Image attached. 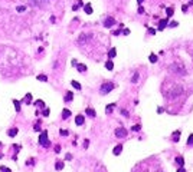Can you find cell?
Listing matches in <instances>:
<instances>
[{"label": "cell", "mask_w": 193, "mask_h": 172, "mask_svg": "<svg viewBox=\"0 0 193 172\" xmlns=\"http://www.w3.org/2000/svg\"><path fill=\"white\" fill-rule=\"evenodd\" d=\"M170 72H173V73H177L180 75V76H185L186 75V67L182 63H172L170 65Z\"/></svg>", "instance_id": "6da1fadb"}, {"label": "cell", "mask_w": 193, "mask_h": 172, "mask_svg": "<svg viewBox=\"0 0 193 172\" xmlns=\"http://www.w3.org/2000/svg\"><path fill=\"white\" fill-rule=\"evenodd\" d=\"M182 86L180 85H173L172 86V90L170 92H166V95H167L169 98H176V96H179L180 93H182Z\"/></svg>", "instance_id": "7a4b0ae2"}, {"label": "cell", "mask_w": 193, "mask_h": 172, "mask_svg": "<svg viewBox=\"0 0 193 172\" xmlns=\"http://www.w3.org/2000/svg\"><path fill=\"white\" fill-rule=\"evenodd\" d=\"M114 86H115V85H114L112 82L104 83V85H102V86L100 88V93H101V95H107V93H109L111 90L114 89Z\"/></svg>", "instance_id": "3957f363"}, {"label": "cell", "mask_w": 193, "mask_h": 172, "mask_svg": "<svg viewBox=\"0 0 193 172\" xmlns=\"http://www.w3.org/2000/svg\"><path fill=\"white\" fill-rule=\"evenodd\" d=\"M39 143L45 148L49 146V141H48V133H46V132H42V133H41V136H39Z\"/></svg>", "instance_id": "277c9868"}, {"label": "cell", "mask_w": 193, "mask_h": 172, "mask_svg": "<svg viewBox=\"0 0 193 172\" xmlns=\"http://www.w3.org/2000/svg\"><path fill=\"white\" fill-rule=\"evenodd\" d=\"M127 135H128V132H127V129H124V128H118L117 131H115V136H117V138H126Z\"/></svg>", "instance_id": "5b68a950"}, {"label": "cell", "mask_w": 193, "mask_h": 172, "mask_svg": "<svg viewBox=\"0 0 193 172\" xmlns=\"http://www.w3.org/2000/svg\"><path fill=\"white\" fill-rule=\"evenodd\" d=\"M167 23H169V17L161 19V20L159 22V30H164V29L167 27Z\"/></svg>", "instance_id": "8992f818"}, {"label": "cell", "mask_w": 193, "mask_h": 172, "mask_svg": "<svg viewBox=\"0 0 193 172\" xmlns=\"http://www.w3.org/2000/svg\"><path fill=\"white\" fill-rule=\"evenodd\" d=\"M115 25V20L112 19V17H107L105 20H104V26L105 27H111V26H114Z\"/></svg>", "instance_id": "52a82bcc"}, {"label": "cell", "mask_w": 193, "mask_h": 172, "mask_svg": "<svg viewBox=\"0 0 193 172\" xmlns=\"http://www.w3.org/2000/svg\"><path fill=\"white\" fill-rule=\"evenodd\" d=\"M84 121H85V118L82 116V115H78L75 118V123L78 125V126H81V125H84Z\"/></svg>", "instance_id": "ba28073f"}, {"label": "cell", "mask_w": 193, "mask_h": 172, "mask_svg": "<svg viewBox=\"0 0 193 172\" xmlns=\"http://www.w3.org/2000/svg\"><path fill=\"white\" fill-rule=\"evenodd\" d=\"M32 103V93H26L25 95V105Z\"/></svg>", "instance_id": "9c48e42d"}, {"label": "cell", "mask_w": 193, "mask_h": 172, "mask_svg": "<svg viewBox=\"0 0 193 172\" xmlns=\"http://www.w3.org/2000/svg\"><path fill=\"white\" fill-rule=\"evenodd\" d=\"M121 151H123V145H117V146L114 148L112 154H114V155H120V154H121Z\"/></svg>", "instance_id": "30bf717a"}, {"label": "cell", "mask_w": 193, "mask_h": 172, "mask_svg": "<svg viewBox=\"0 0 193 172\" xmlns=\"http://www.w3.org/2000/svg\"><path fill=\"white\" fill-rule=\"evenodd\" d=\"M85 112H86V115H88V116H91V118H95V116H97V113H95V110H94L92 108H88Z\"/></svg>", "instance_id": "8fae6325"}, {"label": "cell", "mask_w": 193, "mask_h": 172, "mask_svg": "<svg viewBox=\"0 0 193 172\" xmlns=\"http://www.w3.org/2000/svg\"><path fill=\"white\" fill-rule=\"evenodd\" d=\"M74 99V93L72 92H66V95H65V102H71Z\"/></svg>", "instance_id": "7c38bea8"}, {"label": "cell", "mask_w": 193, "mask_h": 172, "mask_svg": "<svg viewBox=\"0 0 193 172\" xmlns=\"http://www.w3.org/2000/svg\"><path fill=\"white\" fill-rule=\"evenodd\" d=\"M69 116H71V110H69V109H64V110H62V118H64V119H68Z\"/></svg>", "instance_id": "4fadbf2b"}, {"label": "cell", "mask_w": 193, "mask_h": 172, "mask_svg": "<svg viewBox=\"0 0 193 172\" xmlns=\"http://www.w3.org/2000/svg\"><path fill=\"white\" fill-rule=\"evenodd\" d=\"M17 132H19V131H17V128H13V129H10V131L7 132V135L10 136V138H13V136H16V135H17Z\"/></svg>", "instance_id": "5bb4252c"}, {"label": "cell", "mask_w": 193, "mask_h": 172, "mask_svg": "<svg viewBox=\"0 0 193 172\" xmlns=\"http://www.w3.org/2000/svg\"><path fill=\"white\" fill-rule=\"evenodd\" d=\"M84 10H85V13H86V15H91V13H92V7H91V4H89V3H88V4H85Z\"/></svg>", "instance_id": "9a60e30c"}, {"label": "cell", "mask_w": 193, "mask_h": 172, "mask_svg": "<svg viewBox=\"0 0 193 172\" xmlns=\"http://www.w3.org/2000/svg\"><path fill=\"white\" fill-rule=\"evenodd\" d=\"M114 108H115V103H111V105H107V108H105V112H107V113H111V112L114 110Z\"/></svg>", "instance_id": "2e32d148"}, {"label": "cell", "mask_w": 193, "mask_h": 172, "mask_svg": "<svg viewBox=\"0 0 193 172\" xmlns=\"http://www.w3.org/2000/svg\"><path fill=\"white\" fill-rule=\"evenodd\" d=\"M76 69H78V72H86V66H85V65H79V63H76Z\"/></svg>", "instance_id": "e0dca14e"}, {"label": "cell", "mask_w": 193, "mask_h": 172, "mask_svg": "<svg viewBox=\"0 0 193 172\" xmlns=\"http://www.w3.org/2000/svg\"><path fill=\"white\" fill-rule=\"evenodd\" d=\"M12 102H13L15 108H16V112H20V102H19V100H16V99H13Z\"/></svg>", "instance_id": "ac0fdd59"}, {"label": "cell", "mask_w": 193, "mask_h": 172, "mask_svg": "<svg viewBox=\"0 0 193 172\" xmlns=\"http://www.w3.org/2000/svg\"><path fill=\"white\" fill-rule=\"evenodd\" d=\"M38 80H41V82H48V76H46V75H38Z\"/></svg>", "instance_id": "d6986e66"}, {"label": "cell", "mask_w": 193, "mask_h": 172, "mask_svg": "<svg viewBox=\"0 0 193 172\" xmlns=\"http://www.w3.org/2000/svg\"><path fill=\"white\" fill-rule=\"evenodd\" d=\"M149 60H150V63H156V62H157V56H156L154 53H151L150 56H149Z\"/></svg>", "instance_id": "ffe728a7"}, {"label": "cell", "mask_w": 193, "mask_h": 172, "mask_svg": "<svg viewBox=\"0 0 193 172\" xmlns=\"http://www.w3.org/2000/svg\"><path fill=\"white\" fill-rule=\"evenodd\" d=\"M71 85H72L75 89H78V90H81V88H82V86H81V83H78L76 80H72V82H71Z\"/></svg>", "instance_id": "44dd1931"}, {"label": "cell", "mask_w": 193, "mask_h": 172, "mask_svg": "<svg viewBox=\"0 0 193 172\" xmlns=\"http://www.w3.org/2000/svg\"><path fill=\"white\" fill-rule=\"evenodd\" d=\"M55 168H56V171H61V169H64V162L58 161V162L55 164Z\"/></svg>", "instance_id": "7402d4cb"}, {"label": "cell", "mask_w": 193, "mask_h": 172, "mask_svg": "<svg viewBox=\"0 0 193 172\" xmlns=\"http://www.w3.org/2000/svg\"><path fill=\"white\" fill-rule=\"evenodd\" d=\"M166 13H167V17H172V16H173V13H174V9H173V7H167V9H166Z\"/></svg>", "instance_id": "603a6c76"}, {"label": "cell", "mask_w": 193, "mask_h": 172, "mask_svg": "<svg viewBox=\"0 0 193 172\" xmlns=\"http://www.w3.org/2000/svg\"><path fill=\"white\" fill-rule=\"evenodd\" d=\"M179 139H180V132L176 131L173 133V141H174V142H179Z\"/></svg>", "instance_id": "cb8c5ba5"}, {"label": "cell", "mask_w": 193, "mask_h": 172, "mask_svg": "<svg viewBox=\"0 0 193 172\" xmlns=\"http://www.w3.org/2000/svg\"><path fill=\"white\" fill-rule=\"evenodd\" d=\"M115 55H117V49H115V47H112V49L108 52V56L109 57H115Z\"/></svg>", "instance_id": "d4e9b609"}, {"label": "cell", "mask_w": 193, "mask_h": 172, "mask_svg": "<svg viewBox=\"0 0 193 172\" xmlns=\"http://www.w3.org/2000/svg\"><path fill=\"white\" fill-rule=\"evenodd\" d=\"M176 162L180 165V166H183V165H185V159H183L182 156H177V158H176Z\"/></svg>", "instance_id": "484cf974"}, {"label": "cell", "mask_w": 193, "mask_h": 172, "mask_svg": "<svg viewBox=\"0 0 193 172\" xmlns=\"http://www.w3.org/2000/svg\"><path fill=\"white\" fill-rule=\"evenodd\" d=\"M35 106H38V108H45V103H43V100H36L35 102Z\"/></svg>", "instance_id": "4316f807"}, {"label": "cell", "mask_w": 193, "mask_h": 172, "mask_svg": "<svg viewBox=\"0 0 193 172\" xmlns=\"http://www.w3.org/2000/svg\"><path fill=\"white\" fill-rule=\"evenodd\" d=\"M105 67H107V69H108V70H112V67H114V63H112V62H111V60H108V62H107V63H105Z\"/></svg>", "instance_id": "83f0119b"}, {"label": "cell", "mask_w": 193, "mask_h": 172, "mask_svg": "<svg viewBox=\"0 0 193 172\" xmlns=\"http://www.w3.org/2000/svg\"><path fill=\"white\" fill-rule=\"evenodd\" d=\"M42 115H43V116H49V109H48V108H46V106L43 108V110H42Z\"/></svg>", "instance_id": "f1b7e54d"}, {"label": "cell", "mask_w": 193, "mask_h": 172, "mask_svg": "<svg viewBox=\"0 0 193 172\" xmlns=\"http://www.w3.org/2000/svg\"><path fill=\"white\" fill-rule=\"evenodd\" d=\"M0 171L1 172H12V169L7 168V166H0Z\"/></svg>", "instance_id": "f546056e"}, {"label": "cell", "mask_w": 193, "mask_h": 172, "mask_svg": "<svg viewBox=\"0 0 193 172\" xmlns=\"http://www.w3.org/2000/svg\"><path fill=\"white\" fill-rule=\"evenodd\" d=\"M187 145H193V133L189 135V138H187Z\"/></svg>", "instance_id": "4dcf8cb0"}, {"label": "cell", "mask_w": 193, "mask_h": 172, "mask_svg": "<svg viewBox=\"0 0 193 172\" xmlns=\"http://www.w3.org/2000/svg\"><path fill=\"white\" fill-rule=\"evenodd\" d=\"M19 13H22V12H25L26 10V6H17V9H16Z\"/></svg>", "instance_id": "1f68e13d"}, {"label": "cell", "mask_w": 193, "mask_h": 172, "mask_svg": "<svg viewBox=\"0 0 193 172\" xmlns=\"http://www.w3.org/2000/svg\"><path fill=\"white\" fill-rule=\"evenodd\" d=\"M137 80H138V73H134V76H133V79H131V82H133V83H135V82H137Z\"/></svg>", "instance_id": "d6a6232c"}, {"label": "cell", "mask_w": 193, "mask_h": 172, "mask_svg": "<svg viewBox=\"0 0 193 172\" xmlns=\"http://www.w3.org/2000/svg\"><path fill=\"white\" fill-rule=\"evenodd\" d=\"M140 129H141V126H140V125H135V126H133V128H131V131H140Z\"/></svg>", "instance_id": "836d02e7"}, {"label": "cell", "mask_w": 193, "mask_h": 172, "mask_svg": "<svg viewBox=\"0 0 193 172\" xmlns=\"http://www.w3.org/2000/svg\"><path fill=\"white\" fill-rule=\"evenodd\" d=\"M167 25H169V27H176L179 23H177V22H172V23H167Z\"/></svg>", "instance_id": "e575fe53"}, {"label": "cell", "mask_w": 193, "mask_h": 172, "mask_svg": "<svg viewBox=\"0 0 193 172\" xmlns=\"http://www.w3.org/2000/svg\"><path fill=\"white\" fill-rule=\"evenodd\" d=\"M61 135H62V136H68V131H65V129H61Z\"/></svg>", "instance_id": "d590c367"}, {"label": "cell", "mask_w": 193, "mask_h": 172, "mask_svg": "<svg viewBox=\"0 0 193 172\" xmlns=\"http://www.w3.org/2000/svg\"><path fill=\"white\" fill-rule=\"evenodd\" d=\"M120 33H123V30H121V29H120V30H114V32H112V34H114V36H118Z\"/></svg>", "instance_id": "8d00e7d4"}, {"label": "cell", "mask_w": 193, "mask_h": 172, "mask_svg": "<svg viewBox=\"0 0 193 172\" xmlns=\"http://www.w3.org/2000/svg\"><path fill=\"white\" fill-rule=\"evenodd\" d=\"M39 129H41V122H38L35 125V131H39Z\"/></svg>", "instance_id": "74e56055"}, {"label": "cell", "mask_w": 193, "mask_h": 172, "mask_svg": "<svg viewBox=\"0 0 193 172\" xmlns=\"http://www.w3.org/2000/svg\"><path fill=\"white\" fill-rule=\"evenodd\" d=\"M88 145H89V141H88V139H85V141H84V148H85V149L88 148Z\"/></svg>", "instance_id": "f35d334b"}, {"label": "cell", "mask_w": 193, "mask_h": 172, "mask_svg": "<svg viewBox=\"0 0 193 172\" xmlns=\"http://www.w3.org/2000/svg\"><path fill=\"white\" fill-rule=\"evenodd\" d=\"M121 113L124 115V116H128V112H127L126 109H121Z\"/></svg>", "instance_id": "ab89813d"}, {"label": "cell", "mask_w": 193, "mask_h": 172, "mask_svg": "<svg viewBox=\"0 0 193 172\" xmlns=\"http://www.w3.org/2000/svg\"><path fill=\"white\" fill-rule=\"evenodd\" d=\"M65 159H66V161H71V159H72V155H71V154H68V155L65 156Z\"/></svg>", "instance_id": "60d3db41"}, {"label": "cell", "mask_w": 193, "mask_h": 172, "mask_svg": "<svg viewBox=\"0 0 193 172\" xmlns=\"http://www.w3.org/2000/svg\"><path fill=\"white\" fill-rule=\"evenodd\" d=\"M55 152H56V154H59V152H61V146H55Z\"/></svg>", "instance_id": "b9f144b4"}, {"label": "cell", "mask_w": 193, "mask_h": 172, "mask_svg": "<svg viewBox=\"0 0 193 172\" xmlns=\"http://www.w3.org/2000/svg\"><path fill=\"white\" fill-rule=\"evenodd\" d=\"M138 13H140V15H141V13H144V7H141V6H140V7H138Z\"/></svg>", "instance_id": "7bdbcfd3"}, {"label": "cell", "mask_w": 193, "mask_h": 172, "mask_svg": "<svg viewBox=\"0 0 193 172\" xmlns=\"http://www.w3.org/2000/svg\"><path fill=\"white\" fill-rule=\"evenodd\" d=\"M177 172H186V169H185V168H183V166H180V168L177 169Z\"/></svg>", "instance_id": "ee69618b"}, {"label": "cell", "mask_w": 193, "mask_h": 172, "mask_svg": "<svg viewBox=\"0 0 193 172\" xmlns=\"http://www.w3.org/2000/svg\"><path fill=\"white\" fill-rule=\"evenodd\" d=\"M149 33H150V34H156V30H154V29H149Z\"/></svg>", "instance_id": "f6af8a7d"}, {"label": "cell", "mask_w": 193, "mask_h": 172, "mask_svg": "<svg viewBox=\"0 0 193 172\" xmlns=\"http://www.w3.org/2000/svg\"><path fill=\"white\" fill-rule=\"evenodd\" d=\"M182 10H183V12L186 13V12H187V6H183V7H182Z\"/></svg>", "instance_id": "bcb514c9"}, {"label": "cell", "mask_w": 193, "mask_h": 172, "mask_svg": "<svg viewBox=\"0 0 193 172\" xmlns=\"http://www.w3.org/2000/svg\"><path fill=\"white\" fill-rule=\"evenodd\" d=\"M123 33H124V34H128V33H130V30H128V29H126V30H123Z\"/></svg>", "instance_id": "7dc6e473"}, {"label": "cell", "mask_w": 193, "mask_h": 172, "mask_svg": "<svg viewBox=\"0 0 193 172\" xmlns=\"http://www.w3.org/2000/svg\"><path fill=\"white\" fill-rule=\"evenodd\" d=\"M141 1H143V0H137V3H138V4H141Z\"/></svg>", "instance_id": "c3c4849f"}, {"label": "cell", "mask_w": 193, "mask_h": 172, "mask_svg": "<svg viewBox=\"0 0 193 172\" xmlns=\"http://www.w3.org/2000/svg\"><path fill=\"white\" fill-rule=\"evenodd\" d=\"M0 146H1V142H0Z\"/></svg>", "instance_id": "681fc988"}, {"label": "cell", "mask_w": 193, "mask_h": 172, "mask_svg": "<svg viewBox=\"0 0 193 172\" xmlns=\"http://www.w3.org/2000/svg\"><path fill=\"white\" fill-rule=\"evenodd\" d=\"M192 1H193V0H192Z\"/></svg>", "instance_id": "f907efd6"}]
</instances>
